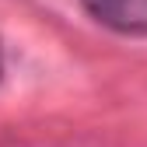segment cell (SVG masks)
Returning <instances> with one entry per match:
<instances>
[{"label":"cell","instance_id":"7a4b0ae2","mask_svg":"<svg viewBox=\"0 0 147 147\" xmlns=\"http://www.w3.org/2000/svg\"><path fill=\"white\" fill-rule=\"evenodd\" d=\"M0 74H4V49H0Z\"/></svg>","mask_w":147,"mask_h":147},{"label":"cell","instance_id":"6da1fadb","mask_svg":"<svg viewBox=\"0 0 147 147\" xmlns=\"http://www.w3.org/2000/svg\"><path fill=\"white\" fill-rule=\"evenodd\" d=\"M84 11L105 28L123 35H147V0H81Z\"/></svg>","mask_w":147,"mask_h":147}]
</instances>
